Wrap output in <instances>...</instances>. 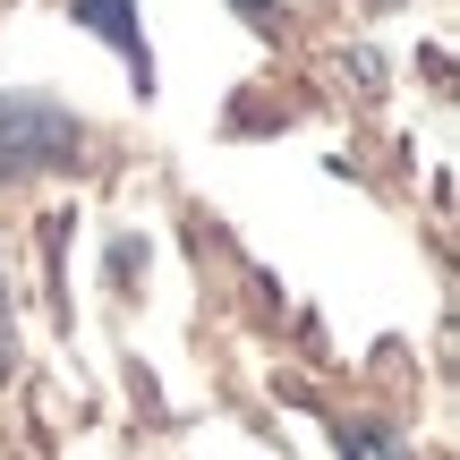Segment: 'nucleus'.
<instances>
[{
	"instance_id": "39448f33",
	"label": "nucleus",
	"mask_w": 460,
	"mask_h": 460,
	"mask_svg": "<svg viewBox=\"0 0 460 460\" xmlns=\"http://www.w3.org/2000/svg\"><path fill=\"white\" fill-rule=\"evenodd\" d=\"M239 9H264V0H239Z\"/></svg>"
},
{
	"instance_id": "20e7f679",
	"label": "nucleus",
	"mask_w": 460,
	"mask_h": 460,
	"mask_svg": "<svg viewBox=\"0 0 460 460\" xmlns=\"http://www.w3.org/2000/svg\"><path fill=\"white\" fill-rule=\"evenodd\" d=\"M17 367V324H9V256H0V376Z\"/></svg>"
},
{
	"instance_id": "7ed1b4c3",
	"label": "nucleus",
	"mask_w": 460,
	"mask_h": 460,
	"mask_svg": "<svg viewBox=\"0 0 460 460\" xmlns=\"http://www.w3.org/2000/svg\"><path fill=\"white\" fill-rule=\"evenodd\" d=\"M341 460H410V452H401V435H376V427H367V435H349Z\"/></svg>"
},
{
	"instance_id": "f257e3e1",
	"label": "nucleus",
	"mask_w": 460,
	"mask_h": 460,
	"mask_svg": "<svg viewBox=\"0 0 460 460\" xmlns=\"http://www.w3.org/2000/svg\"><path fill=\"white\" fill-rule=\"evenodd\" d=\"M85 128L51 94H0V180L17 171H77Z\"/></svg>"
},
{
	"instance_id": "f03ea898",
	"label": "nucleus",
	"mask_w": 460,
	"mask_h": 460,
	"mask_svg": "<svg viewBox=\"0 0 460 460\" xmlns=\"http://www.w3.org/2000/svg\"><path fill=\"white\" fill-rule=\"evenodd\" d=\"M77 26H94L102 43L128 60V77H137V94H154V60H146V26H137V9L128 0H77Z\"/></svg>"
}]
</instances>
